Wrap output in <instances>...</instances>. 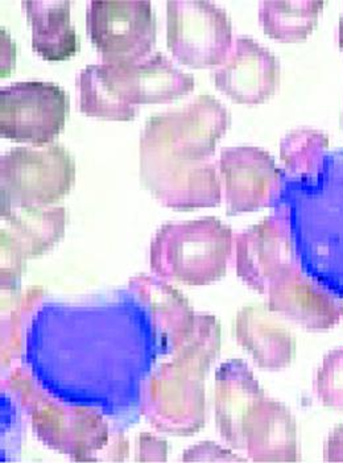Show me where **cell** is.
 Wrapping results in <instances>:
<instances>
[{"label": "cell", "mask_w": 343, "mask_h": 463, "mask_svg": "<svg viewBox=\"0 0 343 463\" xmlns=\"http://www.w3.org/2000/svg\"><path fill=\"white\" fill-rule=\"evenodd\" d=\"M287 203H279L290 221L302 271L343 298V149L328 152L312 180H292Z\"/></svg>", "instance_id": "obj_1"}, {"label": "cell", "mask_w": 343, "mask_h": 463, "mask_svg": "<svg viewBox=\"0 0 343 463\" xmlns=\"http://www.w3.org/2000/svg\"><path fill=\"white\" fill-rule=\"evenodd\" d=\"M221 333L213 325L193 327L173 352L172 361L161 364L141 391V413L158 431L193 436L206 422V381L221 352Z\"/></svg>", "instance_id": "obj_2"}, {"label": "cell", "mask_w": 343, "mask_h": 463, "mask_svg": "<svg viewBox=\"0 0 343 463\" xmlns=\"http://www.w3.org/2000/svg\"><path fill=\"white\" fill-rule=\"evenodd\" d=\"M3 387L30 417L32 430L45 447L74 462H98L112 436L100 411L52 399L23 367L7 371Z\"/></svg>", "instance_id": "obj_3"}, {"label": "cell", "mask_w": 343, "mask_h": 463, "mask_svg": "<svg viewBox=\"0 0 343 463\" xmlns=\"http://www.w3.org/2000/svg\"><path fill=\"white\" fill-rule=\"evenodd\" d=\"M234 241L232 227L214 217L166 223L152 240L149 266L164 280L209 286L226 275Z\"/></svg>", "instance_id": "obj_4"}, {"label": "cell", "mask_w": 343, "mask_h": 463, "mask_svg": "<svg viewBox=\"0 0 343 463\" xmlns=\"http://www.w3.org/2000/svg\"><path fill=\"white\" fill-rule=\"evenodd\" d=\"M74 181L76 161L62 144L14 146L0 157V205H54Z\"/></svg>", "instance_id": "obj_5"}, {"label": "cell", "mask_w": 343, "mask_h": 463, "mask_svg": "<svg viewBox=\"0 0 343 463\" xmlns=\"http://www.w3.org/2000/svg\"><path fill=\"white\" fill-rule=\"evenodd\" d=\"M140 177L146 188L167 208H215L221 203L222 181L213 160L178 156L163 144L140 135Z\"/></svg>", "instance_id": "obj_6"}, {"label": "cell", "mask_w": 343, "mask_h": 463, "mask_svg": "<svg viewBox=\"0 0 343 463\" xmlns=\"http://www.w3.org/2000/svg\"><path fill=\"white\" fill-rule=\"evenodd\" d=\"M167 43L183 64L217 68L234 43L232 19L224 7L210 0H169Z\"/></svg>", "instance_id": "obj_7"}, {"label": "cell", "mask_w": 343, "mask_h": 463, "mask_svg": "<svg viewBox=\"0 0 343 463\" xmlns=\"http://www.w3.org/2000/svg\"><path fill=\"white\" fill-rule=\"evenodd\" d=\"M86 27L106 62L138 61L149 56L157 43V16L149 0H91Z\"/></svg>", "instance_id": "obj_8"}, {"label": "cell", "mask_w": 343, "mask_h": 463, "mask_svg": "<svg viewBox=\"0 0 343 463\" xmlns=\"http://www.w3.org/2000/svg\"><path fill=\"white\" fill-rule=\"evenodd\" d=\"M69 97L62 86L23 80L0 89V134L33 146L52 143L65 128Z\"/></svg>", "instance_id": "obj_9"}, {"label": "cell", "mask_w": 343, "mask_h": 463, "mask_svg": "<svg viewBox=\"0 0 343 463\" xmlns=\"http://www.w3.org/2000/svg\"><path fill=\"white\" fill-rule=\"evenodd\" d=\"M230 126L226 106L203 93L180 109L151 115L141 135L190 160H212Z\"/></svg>", "instance_id": "obj_10"}, {"label": "cell", "mask_w": 343, "mask_h": 463, "mask_svg": "<svg viewBox=\"0 0 343 463\" xmlns=\"http://www.w3.org/2000/svg\"><path fill=\"white\" fill-rule=\"evenodd\" d=\"M218 171L229 214H243L281 203L285 171L276 165L265 149L227 146L219 155Z\"/></svg>", "instance_id": "obj_11"}, {"label": "cell", "mask_w": 343, "mask_h": 463, "mask_svg": "<svg viewBox=\"0 0 343 463\" xmlns=\"http://www.w3.org/2000/svg\"><path fill=\"white\" fill-rule=\"evenodd\" d=\"M234 256L236 275L263 295L281 275L300 266L290 221L281 205L270 217L235 235Z\"/></svg>", "instance_id": "obj_12"}, {"label": "cell", "mask_w": 343, "mask_h": 463, "mask_svg": "<svg viewBox=\"0 0 343 463\" xmlns=\"http://www.w3.org/2000/svg\"><path fill=\"white\" fill-rule=\"evenodd\" d=\"M281 69L278 57L250 36H238L229 54L213 71L215 86L243 105H259L278 90Z\"/></svg>", "instance_id": "obj_13"}, {"label": "cell", "mask_w": 343, "mask_h": 463, "mask_svg": "<svg viewBox=\"0 0 343 463\" xmlns=\"http://www.w3.org/2000/svg\"><path fill=\"white\" fill-rule=\"evenodd\" d=\"M106 76L129 105L171 102L195 89V80L166 54H149L132 62L102 61Z\"/></svg>", "instance_id": "obj_14"}, {"label": "cell", "mask_w": 343, "mask_h": 463, "mask_svg": "<svg viewBox=\"0 0 343 463\" xmlns=\"http://www.w3.org/2000/svg\"><path fill=\"white\" fill-rule=\"evenodd\" d=\"M265 296L273 313L313 332L333 329L343 318L342 298L316 283L300 266L281 275Z\"/></svg>", "instance_id": "obj_15"}, {"label": "cell", "mask_w": 343, "mask_h": 463, "mask_svg": "<svg viewBox=\"0 0 343 463\" xmlns=\"http://www.w3.org/2000/svg\"><path fill=\"white\" fill-rule=\"evenodd\" d=\"M129 289L148 313L158 347L173 354L192 332L197 315L192 305L180 290L155 273L129 279Z\"/></svg>", "instance_id": "obj_16"}, {"label": "cell", "mask_w": 343, "mask_h": 463, "mask_svg": "<svg viewBox=\"0 0 343 463\" xmlns=\"http://www.w3.org/2000/svg\"><path fill=\"white\" fill-rule=\"evenodd\" d=\"M244 451L259 463L299 461L295 417L275 399L259 400L243 422Z\"/></svg>", "instance_id": "obj_17"}, {"label": "cell", "mask_w": 343, "mask_h": 463, "mask_svg": "<svg viewBox=\"0 0 343 463\" xmlns=\"http://www.w3.org/2000/svg\"><path fill=\"white\" fill-rule=\"evenodd\" d=\"M234 332L236 342L259 368L282 370L295 358V335L267 305L242 307L235 317Z\"/></svg>", "instance_id": "obj_18"}, {"label": "cell", "mask_w": 343, "mask_h": 463, "mask_svg": "<svg viewBox=\"0 0 343 463\" xmlns=\"http://www.w3.org/2000/svg\"><path fill=\"white\" fill-rule=\"evenodd\" d=\"M264 396L252 371L241 359L219 366L215 373V422L222 439L235 450H244V419Z\"/></svg>", "instance_id": "obj_19"}, {"label": "cell", "mask_w": 343, "mask_h": 463, "mask_svg": "<svg viewBox=\"0 0 343 463\" xmlns=\"http://www.w3.org/2000/svg\"><path fill=\"white\" fill-rule=\"evenodd\" d=\"M31 22L32 48L49 61L71 59L80 48L68 0H24Z\"/></svg>", "instance_id": "obj_20"}, {"label": "cell", "mask_w": 343, "mask_h": 463, "mask_svg": "<svg viewBox=\"0 0 343 463\" xmlns=\"http://www.w3.org/2000/svg\"><path fill=\"white\" fill-rule=\"evenodd\" d=\"M3 226L15 237L27 259L44 255L65 234L68 212L62 206L0 205Z\"/></svg>", "instance_id": "obj_21"}, {"label": "cell", "mask_w": 343, "mask_h": 463, "mask_svg": "<svg viewBox=\"0 0 343 463\" xmlns=\"http://www.w3.org/2000/svg\"><path fill=\"white\" fill-rule=\"evenodd\" d=\"M42 287H31L24 290H2V329H0V359L2 370L10 371L15 367L23 352L25 327L32 316L44 298Z\"/></svg>", "instance_id": "obj_22"}, {"label": "cell", "mask_w": 343, "mask_h": 463, "mask_svg": "<svg viewBox=\"0 0 343 463\" xmlns=\"http://www.w3.org/2000/svg\"><path fill=\"white\" fill-rule=\"evenodd\" d=\"M324 5L321 0H264L258 15L265 33L281 42H297L312 33Z\"/></svg>", "instance_id": "obj_23"}, {"label": "cell", "mask_w": 343, "mask_h": 463, "mask_svg": "<svg viewBox=\"0 0 343 463\" xmlns=\"http://www.w3.org/2000/svg\"><path fill=\"white\" fill-rule=\"evenodd\" d=\"M80 109L89 117L108 120H131L138 108L129 105L115 90L100 64H89L77 76Z\"/></svg>", "instance_id": "obj_24"}, {"label": "cell", "mask_w": 343, "mask_h": 463, "mask_svg": "<svg viewBox=\"0 0 343 463\" xmlns=\"http://www.w3.org/2000/svg\"><path fill=\"white\" fill-rule=\"evenodd\" d=\"M329 152V137L319 129L299 128L288 132L281 143L285 174L291 180H312L319 174Z\"/></svg>", "instance_id": "obj_25"}, {"label": "cell", "mask_w": 343, "mask_h": 463, "mask_svg": "<svg viewBox=\"0 0 343 463\" xmlns=\"http://www.w3.org/2000/svg\"><path fill=\"white\" fill-rule=\"evenodd\" d=\"M314 391L324 407L343 411V347L330 350L317 371Z\"/></svg>", "instance_id": "obj_26"}, {"label": "cell", "mask_w": 343, "mask_h": 463, "mask_svg": "<svg viewBox=\"0 0 343 463\" xmlns=\"http://www.w3.org/2000/svg\"><path fill=\"white\" fill-rule=\"evenodd\" d=\"M27 256L15 237L2 226L0 229V290L19 289L25 271Z\"/></svg>", "instance_id": "obj_27"}, {"label": "cell", "mask_w": 343, "mask_h": 463, "mask_svg": "<svg viewBox=\"0 0 343 463\" xmlns=\"http://www.w3.org/2000/svg\"><path fill=\"white\" fill-rule=\"evenodd\" d=\"M232 450L219 447L215 442L204 441L187 449L183 454V462H247Z\"/></svg>", "instance_id": "obj_28"}, {"label": "cell", "mask_w": 343, "mask_h": 463, "mask_svg": "<svg viewBox=\"0 0 343 463\" xmlns=\"http://www.w3.org/2000/svg\"><path fill=\"white\" fill-rule=\"evenodd\" d=\"M137 462H166L168 459V444L154 434L140 433L137 439Z\"/></svg>", "instance_id": "obj_29"}, {"label": "cell", "mask_w": 343, "mask_h": 463, "mask_svg": "<svg viewBox=\"0 0 343 463\" xmlns=\"http://www.w3.org/2000/svg\"><path fill=\"white\" fill-rule=\"evenodd\" d=\"M129 442L125 434L115 433L98 457V462H125L129 458Z\"/></svg>", "instance_id": "obj_30"}, {"label": "cell", "mask_w": 343, "mask_h": 463, "mask_svg": "<svg viewBox=\"0 0 343 463\" xmlns=\"http://www.w3.org/2000/svg\"><path fill=\"white\" fill-rule=\"evenodd\" d=\"M324 462L343 463V424L329 434L324 447Z\"/></svg>", "instance_id": "obj_31"}, {"label": "cell", "mask_w": 343, "mask_h": 463, "mask_svg": "<svg viewBox=\"0 0 343 463\" xmlns=\"http://www.w3.org/2000/svg\"><path fill=\"white\" fill-rule=\"evenodd\" d=\"M16 45L14 44L10 33L2 28V77L8 76L15 65Z\"/></svg>", "instance_id": "obj_32"}, {"label": "cell", "mask_w": 343, "mask_h": 463, "mask_svg": "<svg viewBox=\"0 0 343 463\" xmlns=\"http://www.w3.org/2000/svg\"><path fill=\"white\" fill-rule=\"evenodd\" d=\"M338 40H339V45H341V48L343 51V13H342L341 20H339Z\"/></svg>", "instance_id": "obj_33"}]
</instances>
